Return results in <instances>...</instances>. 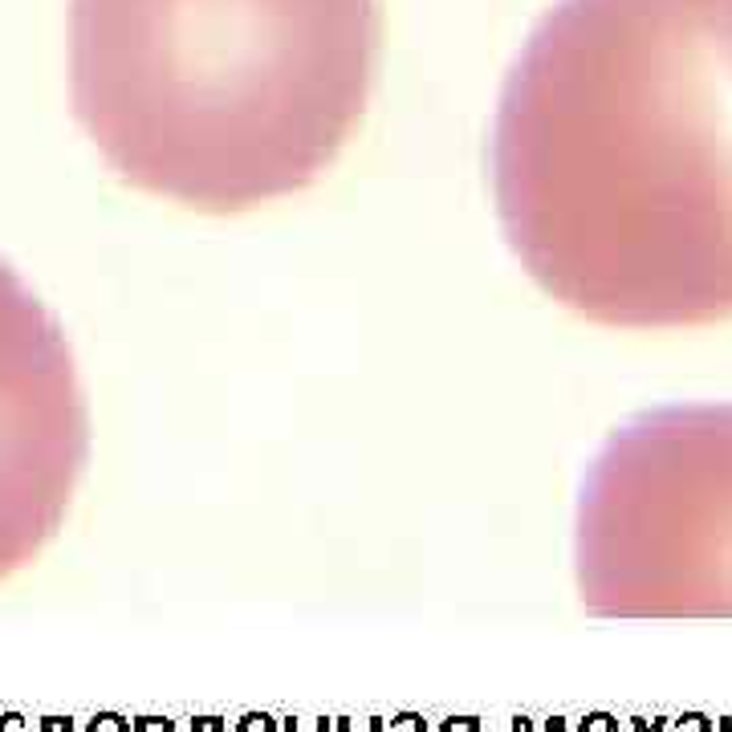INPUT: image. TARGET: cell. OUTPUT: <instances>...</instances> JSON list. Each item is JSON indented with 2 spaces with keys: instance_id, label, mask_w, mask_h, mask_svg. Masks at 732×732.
<instances>
[{
  "instance_id": "obj_1",
  "label": "cell",
  "mask_w": 732,
  "mask_h": 732,
  "mask_svg": "<svg viewBox=\"0 0 732 732\" xmlns=\"http://www.w3.org/2000/svg\"><path fill=\"white\" fill-rule=\"evenodd\" d=\"M493 196L566 310L732 318V0H558L501 90Z\"/></svg>"
},
{
  "instance_id": "obj_2",
  "label": "cell",
  "mask_w": 732,
  "mask_h": 732,
  "mask_svg": "<svg viewBox=\"0 0 732 732\" xmlns=\"http://www.w3.org/2000/svg\"><path fill=\"white\" fill-rule=\"evenodd\" d=\"M379 0H70V98L131 188L228 216L293 196L366 114Z\"/></svg>"
},
{
  "instance_id": "obj_3",
  "label": "cell",
  "mask_w": 732,
  "mask_h": 732,
  "mask_svg": "<svg viewBox=\"0 0 732 732\" xmlns=\"http://www.w3.org/2000/svg\"><path fill=\"white\" fill-rule=\"evenodd\" d=\"M586 598L610 615L732 610V403L623 423L578 509Z\"/></svg>"
},
{
  "instance_id": "obj_4",
  "label": "cell",
  "mask_w": 732,
  "mask_h": 732,
  "mask_svg": "<svg viewBox=\"0 0 732 732\" xmlns=\"http://www.w3.org/2000/svg\"><path fill=\"white\" fill-rule=\"evenodd\" d=\"M90 460V407L61 322L0 261V578L61 529Z\"/></svg>"
}]
</instances>
